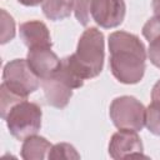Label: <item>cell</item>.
<instances>
[{"label":"cell","instance_id":"6da1fadb","mask_svg":"<svg viewBox=\"0 0 160 160\" xmlns=\"http://www.w3.org/2000/svg\"><path fill=\"white\" fill-rule=\"evenodd\" d=\"M110 69L122 84L139 82L145 72L146 51L140 39L126 31H115L109 36Z\"/></svg>","mask_w":160,"mask_h":160},{"label":"cell","instance_id":"7a4b0ae2","mask_svg":"<svg viewBox=\"0 0 160 160\" xmlns=\"http://www.w3.org/2000/svg\"><path fill=\"white\" fill-rule=\"evenodd\" d=\"M62 60L82 80L98 76L104 65V34L96 28L86 29L79 39L76 51Z\"/></svg>","mask_w":160,"mask_h":160},{"label":"cell","instance_id":"3957f363","mask_svg":"<svg viewBox=\"0 0 160 160\" xmlns=\"http://www.w3.org/2000/svg\"><path fill=\"white\" fill-rule=\"evenodd\" d=\"M41 108L31 101H20L8 112L6 121L9 132L18 140H25L35 135L41 126Z\"/></svg>","mask_w":160,"mask_h":160},{"label":"cell","instance_id":"277c9868","mask_svg":"<svg viewBox=\"0 0 160 160\" xmlns=\"http://www.w3.org/2000/svg\"><path fill=\"white\" fill-rule=\"evenodd\" d=\"M2 84L15 95L26 99L39 88V78L26 60L15 59L8 62L2 71Z\"/></svg>","mask_w":160,"mask_h":160},{"label":"cell","instance_id":"5b68a950","mask_svg":"<svg viewBox=\"0 0 160 160\" xmlns=\"http://www.w3.org/2000/svg\"><path fill=\"white\" fill-rule=\"evenodd\" d=\"M110 118L118 129L140 131L145 126L146 109L132 96H120L110 105Z\"/></svg>","mask_w":160,"mask_h":160},{"label":"cell","instance_id":"8992f818","mask_svg":"<svg viewBox=\"0 0 160 160\" xmlns=\"http://www.w3.org/2000/svg\"><path fill=\"white\" fill-rule=\"evenodd\" d=\"M109 154L112 159L146 158L142 154V142L138 131L131 129H120L111 136Z\"/></svg>","mask_w":160,"mask_h":160},{"label":"cell","instance_id":"52a82bcc","mask_svg":"<svg viewBox=\"0 0 160 160\" xmlns=\"http://www.w3.org/2000/svg\"><path fill=\"white\" fill-rule=\"evenodd\" d=\"M125 18L124 0H92L91 19L101 28L119 26Z\"/></svg>","mask_w":160,"mask_h":160},{"label":"cell","instance_id":"ba28073f","mask_svg":"<svg viewBox=\"0 0 160 160\" xmlns=\"http://www.w3.org/2000/svg\"><path fill=\"white\" fill-rule=\"evenodd\" d=\"M26 61L30 69L36 74L40 80H44L51 76L60 65V59L51 50V48H31L28 51Z\"/></svg>","mask_w":160,"mask_h":160},{"label":"cell","instance_id":"9c48e42d","mask_svg":"<svg viewBox=\"0 0 160 160\" xmlns=\"http://www.w3.org/2000/svg\"><path fill=\"white\" fill-rule=\"evenodd\" d=\"M41 86L46 102L58 109H64L72 96V89L55 72L51 76L41 80Z\"/></svg>","mask_w":160,"mask_h":160},{"label":"cell","instance_id":"30bf717a","mask_svg":"<svg viewBox=\"0 0 160 160\" xmlns=\"http://www.w3.org/2000/svg\"><path fill=\"white\" fill-rule=\"evenodd\" d=\"M20 38L22 42L29 48H51V38L46 25L38 20L25 21L20 25Z\"/></svg>","mask_w":160,"mask_h":160},{"label":"cell","instance_id":"8fae6325","mask_svg":"<svg viewBox=\"0 0 160 160\" xmlns=\"http://www.w3.org/2000/svg\"><path fill=\"white\" fill-rule=\"evenodd\" d=\"M51 144L41 136H29L24 140L22 148H21V156L26 160H38L44 159L46 156V152L51 150Z\"/></svg>","mask_w":160,"mask_h":160},{"label":"cell","instance_id":"7c38bea8","mask_svg":"<svg viewBox=\"0 0 160 160\" xmlns=\"http://www.w3.org/2000/svg\"><path fill=\"white\" fill-rule=\"evenodd\" d=\"M74 10V0H44L42 12L54 21L68 18Z\"/></svg>","mask_w":160,"mask_h":160},{"label":"cell","instance_id":"4fadbf2b","mask_svg":"<svg viewBox=\"0 0 160 160\" xmlns=\"http://www.w3.org/2000/svg\"><path fill=\"white\" fill-rule=\"evenodd\" d=\"M145 125L150 132L160 136V104L151 101L146 109Z\"/></svg>","mask_w":160,"mask_h":160},{"label":"cell","instance_id":"5bb4252c","mask_svg":"<svg viewBox=\"0 0 160 160\" xmlns=\"http://www.w3.org/2000/svg\"><path fill=\"white\" fill-rule=\"evenodd\" d=\"M0 92H1L0 110H1V118H2V119L6 118L8 112L10 111V109H11L15 104L26 100V99H22V98H20V96L15 95L14 92H11L4 84H1V86H0Z\"/></svg>","mask_w":160,"mask_h":160},{"label":"cell","instance_id":"9a60e30c","mask_svg":"<svg viewBox=\"0 0 160 160\" xmlns=\"http://www.w3.org/2000/svg\"><path fill=\"white\" fill-rule=\"evenodd\" d=\"M91 2L92 0H74V14L76 20L86 26L91 19Z\"/></svg>","mask_w":160,"mask_h":160},{"label":"cell","instance_id":"2e32d148","mask_svg":"<svg viewBox=\"0 0 160 160\" xmlns=\"http://www.w3.org/2000/svg\"><path fill=\"white\" fill-rule=\"evenodd\" d=\"M48 158L49 159H79L80 155L70 144L60 142L51 148Z\"/></svg>","mask_w":160,"mask_h":160},{"label":"cell","instance_id":"e0dca14e","mask_svg":"<svg viewBox=\"0 0 160 160\" xmlns=\"http://www.w3.org/2000/svg\"><path fill=\"white\" fill-rule=\"evenodd\" d=\"M0 36L1 44H5L14 39L15 36V22L12 18L2 9L1 10V20H0Z\"/></svg>","mask_w":160,"mask_h":160},{"label":"cell","instance_id":"ac0fdd59","mask_svg":"<svg viewBox=\"0 0 160 160\" xmlns=\"http://www.w3.org/2000/svg\"><path fill=\"white\" fill-rule=\"evenodd\" d=\"M149 42V59L156 68L160 69V34L151 38Z\"/></svg>","mask_w":160,"mask_h":160},{"label":"cell","instance_id":"d6986e66","mask_svg":"<svg viewBox=\"0 0 160 160\" xmlns=\"http://www.w3.org/2000/svg\"><path fill=\"white\" fill-rule=\"evenodd\" d=\"M151 101L160 104V80L152 88V91H151Z\"/></svg>","mask_w":160,"mask_h":160},{"label":"cell","instance_id":"ffe728a7","mask_svg":"<svg viewBox=\"0 0 160 160\" xmlns=\"http://www.w3.org/2000/svg\"><path fill=\"white\" fill-rule=\"evenodd\" d=\"M20 4H22V5H25V6H36V5H39L40 2L42 4V1L44 0H18Z\"/></svg>","mask_w":160,"mask_h":160},{"label":"cell","instance_id":"44dd1931","mask_svg":"<svg viewBox=\"0 0 160 160\" xmlns=\"http://www.w3.org/2000/svg\"><path fill=\"white\" fill-rule=\"evenodd\" d=\"M152 9L154 14L160 16V0H152Z\"/></svg>","mask_w":160,"mask_h":160}]
</instances>
